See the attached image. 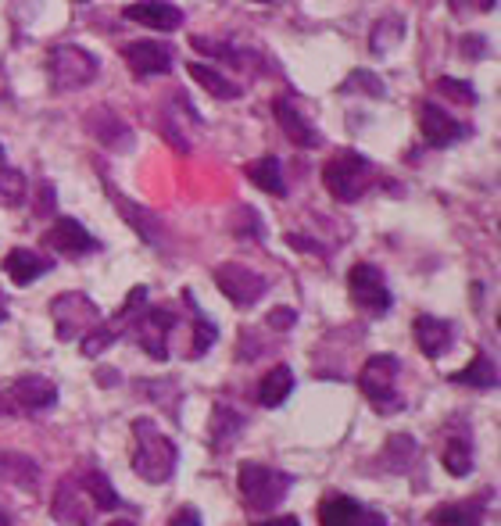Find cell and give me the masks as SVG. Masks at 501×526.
<instances>
[{"mask_svg":"<svg viewBox=\"0 0 501 526\" xmlns=\"http://www.w3.org/2000/svg\"><path fill=\"white\" fill-rule=\"evenodd\" d=\"M179 451L147 416L133 419V473L147 484H169Z\"/></svg>","mask_w":501,"mask_h":526,"instance_id":"obj_1","label":"cell"},{"mask_svg":"<svg viewBox=\"0 0 501 526\" xmlns=\"http://www.w3.org/2000/svg\"><path fill=\"white\" fill-rule=\"evenodd\" d=\"M373 183H376V165L358 151H340L323 165V187L344 204L358 201Z\"/></svg>","mask_w":501,"mask_h":526,"instance_id":"obj_2","label":"cell"},{"mask_svg":"<svg viewBox=\"0 0 501 526\" xmlns=\"http://www.w3.org/2000/svg\"><path fill=\"white\" fill-rule=\"evenodd\" d=\"M398 376H401V362L394 355H373L362 373H358V387L369 398V405L380 412V416H394L405 408V398L398 394Z\"/></svg>","mask_w":501,"mask_h":526,"instance_id":"obj_3","label":"cell"},{"mask_svg":"<svg viewBox=\"0 0 501 526\" xmlns=\"http://www.w3.org/2000/svg\"><path fill=\"white\" fill-rule=\"evenodd\" d=\"M240 494H244V505L251 512H272L276 505H283V498L294 487V476L280 473L272 466H258V462H244L240 466Z\"/></svg>","mask_w":501,"mask_h":526,"instance_id":"obj_4","label":"cell"},{"mask_svg":"<svg viewBox=\"0 0 501 526\" xmlns=\"http://www.w3.org/2000/svg\"><path fill=\"white\" fill-rule=\"evenodd\" d=\"M101 72V61L97 54L83 51L76 43H58L47 54V76H51V86L58 94H68V90H83L90 86Z\"/></svg>","mask_w":501,"mask_h":526,"instance_id":"obj_5","label":"cell"},{"mask_svg":"<svg viewBox=\"0 0 501 526\" xmlns=\"http://www.w3.org/2000/svg\"><path fill=\"white\" fill-rule=\"evenodd\" d=\"M51 319L58 340H79L101 323V308L94 297H86L83 290H68L51 301Z\"/></svg>","mask_w":501,"mask_h":526,"instance_id":"obj_6","label":"cell"},{"mask_svg":"<svg viewBox=\"0 0 501 526\" xmlns=\"http://www.w3.org/2000/svg\"><path fill=\"white\" fill-rule=\"evenodd\" d=\"M172 326H176V312H169V308L162 305H140V312L129 319L126 330L136 337V344L147 351V355L154 358V362H165L169 358V333Z\"/></svg>","mask_w":501,"mask_h":526,"instance_id":"obj_7","label":"cell"},{"mask_svg":"<svg viewBox=\"0 0 501 526\" xmlns=\"http://www.w3.org/2000/svg\"><path fill=\"white\" fill-rule=\"evenodd\" d=\"M348 290H351V301H355L366 315H387L394 305L383 272L369 262H358L355 269L348 272Z\"/></svg>","mask_w":501,"mask_h":526,"instance_id":"obj_8","label":"cell"},{"mask_svg":"<svg viewBox=\"0 0 501 526\" xmlns=\"http://www.w3.org/2000/svg\"><path fill=\"white\" fill-rule=\"evenodd\" d=\"M215 287H219L222 294L230 297L237 308L258 305V301L269 294V280H265V276H258L255 269L240 265V262L219 265V269H215Z\"/></svg>","mask_w":501,"mask_h":526,"instance_id":"obj_9","label":"cell"},{"mask_svg":"<svg viewBox=\"0 0 501 526\" xmlns=\"http://www.w3.org/2000/svg\"><path fill=\"white\" fill-rule=\"evenodd\" d=\"M319 526H387V519L348 494H330L319 505Z\"/></svg>","mask_w":501,"mask_h":526,"instance_id":"obj_10","label":"cell"},{"mask_svg":"<svg viewBox=\"0 0 501 526\" xmlns=\"http://www.w3.org/2000/svg\"><path fill=\"white\" fill-rule=\"evenodd\" d=\"M122 61L129 65V72L140 79H151V76H169L172 72V51L165 43L158 40H136L122 47Z\"/></svg>","mask_w":501,"mask_h":526,"instance_id":"obj_11","label":"cell"},{"mask_svg":"<svg viewBox=\"0 0 501 526\" xmlns=\"http://www.w3.org/2000/svg\"><path fill=\"white\" fill-rule=\"evenodd\" d=\"M122 15L136 26L154 29V33H172V29L183 26V8L172 4V0H136Z\"/></svg>","mask_w":501,"mask_h":526,"instance_id":"obj_12","label":"cell"},{"mask_svg":"<svg viewBox=\"0 0 501 526\" xmlns=\"http://www.w3.org/2000/svg\"><path fill=\"white\" fill-rule=\"evenodd\" d=\"M47 244L65 258H83L90 251H101V240H94V233H86V226L79 219H58L47 230Z\"/></svg>","mask_w":501,"mask_h":526,"instance_id":"obj_13","label":"cell"},{"mask_svg":"<svg viewBox=\"0 0 501 526\" xmlns=\"http://www.w3.org/2000/svg\"><path fill=\"white\" fill-rule=\"evenodd\" d=\"M272 115H276V122H280V129L287 133V140L294 147H305V151L323 147V133H319V129H315L298 108H294V101L276 97V101H272Z\"/></svg>","mask_w":501,"mask_h":526,"instance_id":"obj_14","label":"cell"},{"mask_svg":"<svg viewBox=\"0 0 501 526\" xmlns=\"http://www.w3.org/2000/svg\"><path fill=\"white\" fill-rule=\"evenodd\" d=\"M8 398L22 412H47L58 405V387L47 376H18L8 387Z\"/></svg>","mask_w":501,"mask_h":526,"instance_id":"obj_15","label":"cell"},{"mask_svg":"<svg viewBox=\"0 0 501 526\" xmlns=\"http://www.w3.org/2000/svg\"><path fill=\"white\" fill-rule=\"evenodd\" d=\"M86 129H90L97 144L108 147V151H133V144H136L133 129H129L126 122L108 108L90 111V115H86Z\"/></svg>","mask_w":501,"mask_h":526,"instance_id":"obj_16","label":"cell"},{"mask_svg":"<svg viewBox=\"0 0 501 526\" xmlns=\"http://www.w3.org/2000/svg\"><path fill=\"white\" fill-rule=\"evenodd\" d=\"M419 115H423V119H419V129H423L426 144L430 147H451L455 140H462V136L469 133L459 119H451L448 111H441L434 101H426Z\"/></svg>","mask_w":501,"mask_h":526,"instance_id":"obj_17","label":"cell"},{"mask_svg":"<svg viewBox=\"0 0 501 526\" xmlns=\"http://www.w3.org/2000/svg\"><path fill=\"white\" fill-rule=\"evenodd\" d=\"M412 337H416L419 351H423L426 358H441V355H448L451 340H455V330H451L448 319H437V315H416Z\"/></svg>","mask_w":501,"mask_h":526,"instance_id":"obj_18","label":"cell"},{"mask_svg":"<svg viewBox=\"0 0 501 526\" xmlns=\"http://www.w3.org/2000/svg\"><path fill=\"white\" fill-rule=\"evenodd\" d=\"M51 269H54L51 258L36 255L29 247H15V251H8V258H4V272H8V280L15 283V287H29V283H36Z\"/></svg>","mask_w":501,"mask_h":526,"instance_id":"obj_19","label":"cell"},{"mask_svg":"<svg viewBox=\"0 0 501 526\" xmlns=\"http://www.w3.org/2000/svg\"><path fill=\"white\" fill-rule=\"evenodd\" d=\"M108 194H111V201H115V208H119L122 219H126L129 226L140 233V240H147V244H162V222H158V215H151L147 208H140L136 201H129V197L115 194L111 183H108Z\"/></svg>","mask_w":501,"mask_h":526,"instance_id":"obj_20","label":"cell"},{"mask_svg":"<svg viewBox=\"0 0 501 526\" xmlns=\"http://www.w3.org/2000/svg\"><path fill=\"white\" fill-rule=\"evenodd\" d=\"M430 526H484V501H448L430 512Z\"/></svg>","mask_w":501,"mask_h":526,"instance_id":"obj_21","label":"cell"},{"mask_svg":"<svg viewBox=\"0 0 501 526\" xmlns=\"http://www.w3.org/2000/svg\"><path fill=\"white\" fill-rule=\"evenodd\" d=\"M290 391H294V369H290V365H276V369H269V373L262 376V383H258V405L280 408L283 401L290 398Z\"/></svg>","mask_w":501,"mask_h":526,"instance_id":"obj_22","label":"cell"},{"mask_svg":"<svg viewBox=\"0 0 501 526\" xmlns=\"http://www.w3.org/2000/svg\"><path fill=\"white\" fill-rule=\"evenodd\" d=\"M90 512L94 509L79 501V484L61 480L58 494H54V519H58V523H68V526H83L86 519H90Z\"/></svg>","mask_w":501,"mask_h":526,"instance_id":"obj_23","label":"cell"},{"mask_svg":"<svg viewBox=\"0 0 501 526\" xmlns=\"http://www.w3.org/2000/svg\"><path fill=\"white\" fill-rule=\"evenodd\" d=\"M247 179H251L258 190H265V194H272V197L287 194V179H283V165H280L276 154H265V158H258V162L247 165Z\"/></svg>","mask_w":501,"mask_h":526,"instance_id":"obj_24","label":"cell"},{"mask_svg":"<svg viewBox=\"0 0 501 526\" xmlns=\"http://www.w3.org/2000/svg\"><path fill=\"white\" fill-rule=\"evenodd\" d=\"M79 491H83L86 498H90L94 512H115V509H122L119 491L111 487V480L101 473V469H90V473L83 476V484H79Z\"/></svg>","mask_w":501,"mask_h":526,"instance_id":"obj_25","label":"cell"},{"mask_svg":"<svg viewBox=\"0 0 501 526\" xmlns=\"http://www.w3.org/2000/svg\"><path fill=\"white\" fill-rule=\"evenodd\" d=\"M187 72L197 79V83L204 86V90H208V94H212V97H219V101H233V97H240V94H244V90H240L237 83H230V79L222 76V72H215L212 65H201V61H190V65H187Z\"/></svg>","mask_w":501,"mask_h":526,"instance_id":"obj_26","label":"cell"},{"mask_svg":"<svg viewBox=\"0 0 501 526\" xmlns=\"http://www.w3.org/2000/svg\"><path fill=\"white\" fill-rule=\"evenodd\" d=\"M451 380L466 383V387H476V391H491V387H498V365H494L487 355H476L473 362H469L462 373L451 376Z\"/></svg>","mask_w":501,"mask_h":526,"instance_id":"obj_27","label":"cell"},{"mask_svg":"<svg viewBox=\"0 0 501 526\" xmlns=\"http://www.w3.org/2000/svg\"><path fill=\"white\" fill-rule=\"evenodd\" d=\"M183 301L190 305V312H194V344H190V358H201L204 351H212V344L219 340V330H215V323L208 319V315L197 308V301H194V294H183Z\"/></svg>","mask_w":501,"mask_h":526,"instance_id":"obj_28","label":"cell"},{"mask_svg":"<svg viewBox=\"0 0 501 526\" xmlns=\"http://www.w3.org/2000/svg\"><path fill=\"white\" fill-rule=\"evenodd\" d=\"M240 430H244V416L240 412H233L230 405H215L212 412V448H226V444L233 441V437H240Z\"/></svg>","mask_w":501,"mask_h":526,"instance_id":"obj_29","label":"cell"},{"mask_svg":"<svg viewBox=\"0 0 501 526\" xmlns=\"http://www.w3.org/2000/svg\"><path fill=\"white\" fill-rule=\"evenodd\" d=\"M441 466L448 469L451 476H459V480L473 473V444H469V437H451V441L444 444Z\"/></svg>","mask_w":501,"mask_h":526,"instance_id":"obj_30","label":"cell"},{"mask_svg":"<svg viewBox=\"0 0 501 526\" xmlns=\"http://www.w3.org/2000/svg\"><path fill=\"white\" fill-rule=\"evenodd\" d=\"M40 469L26 459V455H0V480H11L18 487H36Z\"/></svg>","mask_w":501,"mask_h":526,"instance_id":"obj_31","label":"cell"},{"mask_svg":"<svg viewBox=\"0 0 501 526\" xmlns=\"http://www.w3.org/2000/svg\"><path fill=\"white\" fill-rule=\"evenodd\" d=\"M412 459H416V441L405 437V433H394L387 448H383V466L394 469V473H405L412 466Z\"/></svg>","mask_w":501,"mask_h":526,"instance_id":"obj_32","label":"cell"},{"mask_svg":"<svg viewBox=\"0 0 501 526\" xmlns=\"http://www.w3.org/2000/svg\"><path fill=\"white\" fill-rule=\"evenodd\" d=\"M401 29H405V22L401 18H380L373 26V40H369V47H373V54H387L391 47H398L401 43Z\"/></svg>","mask_w":501,"mask_h":526,"instance_id":"obj_33","label":"cell"},{"mask_svg":"<svg viewBox=\"0 0 501 526\" xmlns=\"http://www.w3.org/2000/svg\"><path fill=\"white\" fill-rule=\"evenodd\" d=\"M344 94H366V97H383L387 94V86H383L380 76L366 72V68H355L348 79H344Z\"/></svg>","mask_w":501,"mask_h":526,"instance_id":"obj_34","label":"cell"},{"mask_svg":"<svg viewBox=\"0 0 501 526\" xmlns=\"http://www.w3.org/2000/svg\"><path fill=\"white\" fill-rule=\"evenodd\" d=\"M79 340H83V355H86V358H97V355H104V351H108L111 344H115V340H119V333L111 330L108 323H97L94 330L83 333Z\"/></svg>","mask_w":501,"mask_h":526,"instance_id":"obj_35","label":"cell"},{"mask_svg":"<svg viewBox=\"0 0 501 526\" xmlns=\"http://www.w3.org/2000/svg\"><path fill=\"white\" fill-rule=\"evenodd\" d=\"M22 197H26V176H22L18 169L0 165V201L22 204Z\"/></svg>","mask_w":501,"mask_h":526,"instance_id":"obj_36","label":"cell"},{"mask_svg":"<svg viewBox=\"0 0 501 526\" xmlns=\"http://www.w3.org/2000/svg\"><path fill=\"white\" fill-rule=\"evenodd\" d=\"M437 90H441L444 97H451V101H459V104H476L473 83H462V79L441 76V79H437Z\"/></svg>","mask_w":501,"mask_h":526,"instance_id":"obj_37","label":"cell"},{"mask_svg":"<svg viewBox=\"0 0 501 526\" xmlns=\"http://www.w3.org/2000/svg\"><path fill=\"white\" fill-rule=\"evenodd\" d=\"M494 8H498V0H451L455 15H487Z\"/></svg>","mask_w":501,"mask_h":526,"instance_id":"obj_38","label":"cell"},{"mask_svg":"<svg viewBox=\"0 0 501 526\" xmlns=\"http://www.w3.org/2000/svg\"><path fill=\"white\" fill-rule=\"evenodd\" d=\"M265 323H269L272 330H280V333H283V330H290V326L298 323V312H294V308H287V305H283V308H272Z\"/></svg>","mask_w":501,"mask_h":526,"instance_id":"obj_39","label":"cell"},{"mask_svg":"<svg viewBox=\"0 0 501 526\" xmlns=\"http://www.w3.org/2000/svg\"><path fill=\"white\" fill-rule=\"evenodd\" d=\"M169 526H204V523H201V512H197L194 505H183V509L172 512Z\"/></svg>","mask_w":501,"mask_h":526,"instance_id":"obj_40","label":"cell"},{"mask_svg":"<svg viewBox=\"0 0 501 526\" xmlns=\"http://www.w3.org/2000/svg\"><path fill=\"white\" fill-rule=\"evenodd\" d=\"M251 526H301L298 516H265V519H255Z\"/></svg>","mask_w":501,"mask_h":526,"instance_id":"obj_41","label":"cell"},{"mask_svg":"<svg viewBox=\"0 0 501 526\" xmlns=\"http://www.w3.org/2000/svg\"><path fill=\"white\" fill-rule=\"evenodd\" d=\"M462 51L480 54V51H484V40H480V36H469V40H462Z\"/></svg>","mask_w":501,"mask_h":526,"instance_id":"obj_42","label":"cell"},{"mask_svg":"<svg viewBox=\"0 0 501 526\" xmlns=\"http://www.w3.org/2000/svg\"><path fill=\"white\" fill-rule=\"evenodd\" d=\"M8 94V79H4V72H0V97Z\"/></svg>","mask_w":501,"mask_h":526,"instance_id":"obj_43","label":"cell"},{"mask_svg":"<svg viewBox=\"0 0 501 526\" xmlns=\"http://www.w3.org/2000/svg\"><path fill=\"white\" fill-rule=\"evenodd\" d=\"M8 319V305H4V297H0V323Z\"/></svg>","mask_w":501,"mask_h":526,"instance_id":"obj_44","label":"cell"},{"mask_svg":"<svg viewBox=\"0 0 501 526\" xmlns=\"http://www.w3.org/2000/svg\"><path fill=\"white\" fill-rule=\"evenodd\" d=\"M108 526H136V523H129V519H111Z\"/></svg>","mask_w":501,"mask_h":526,"instance_id":"obj_45","label":"cell"},{"mask_svg":"<svg viewBox=\"0 0 501 526\" xmlns=\"http://www.w3.org/2000/svg\"><path fill=\"white\" fill-rule=\"evenodd\" d=\"M0 526H11V519H8V512H0Z\"/></svg>","mask_w":501,"mask_h":526,"instance_id":"obj_46","label":"cell"},{"mask_svg":"<svg viewBox=\"0 0 501 526\" xmlns=\"http://www.w3.org/2000/svg\"><path fill=\"white\" fill-rule=\"evenodd\" d=\"M0 165H4V147H0Z\"/></svg>","mask_w":501,"mask_h":526,"instance_id":"obj_47","label":"cell"},{"mask_svg":"<svg viewBox=\"0 0 501 526\" xmlns=\"http://www.w3.org/2000/svg\"><path fill=\"white\" fill-rule=\"evenodd\" d=\"M255 4H269V0H255Z\"/></svg>","mask_w":501,"mask_h":526,"instance_id":"obj_48","label":"cell"},{"mask_svg":"<svg viewBox=\"0 0 501 526\" xmlns=\"http://www.w3.org/2000/svg\"><path fill=\"white\" fill-rule=\"evenodd\" d=\"M79 4H86V0H79Z\"/></svg>","mask_w":501,"mask_h":526,"instance_id":"obj_49","label":"cell"}]
</instances>
